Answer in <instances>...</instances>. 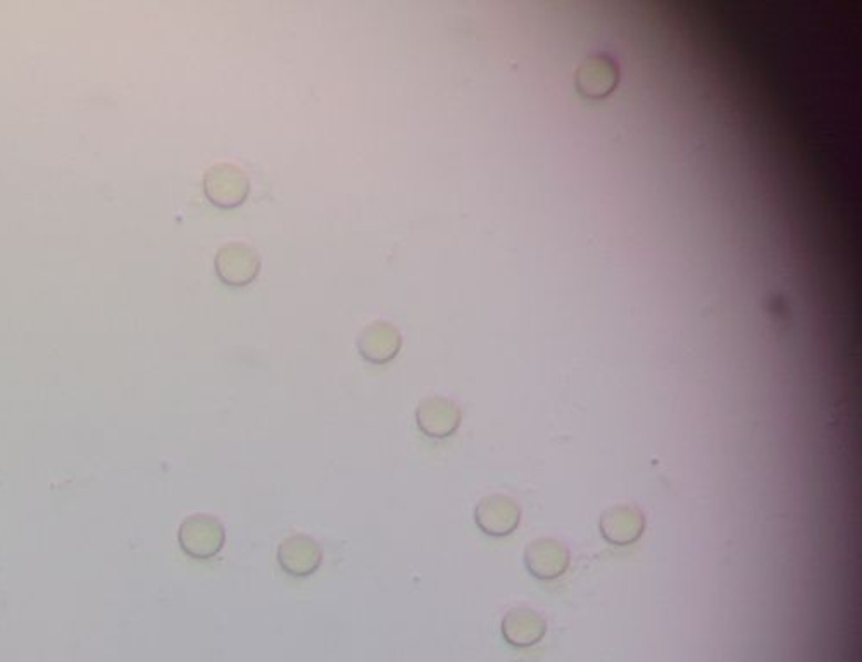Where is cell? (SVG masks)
Returning a JSON list of instances; mask_svg holds the SVG:
<instances>
[{
  "label": "cell",
  "instance_id": "cell-11",
  "mask_svg": "<svg viewBox=\"0 0 862 662\" xmlns=\"http://www.w3.org/2000/svg\"><path fill=\"white\" fill-rule=\"evenodd\" d=\"M504 636L516 648L534 645L546 633V621L531 609L519 608L507 612L503 623Z\"/></svg>",
  "mask_w": 862,
  "mask_h": 662
},
{
  "label": "cell",
  "instance_id": "cell-2",
  "mask_svg": "<svg viewBox=\"0 0 862 662\" xmlns=\"http://www.w3.org/2000/svg\"><path fill=\"white\" fill-rule=\"evenodd\" d=\"M204 191L213 204L230 210L247 198L251 180L244 167L232 161H220L205 170Z\"/></svg>",
  "mask_w": 862,
  "mask_h": 662
},
{
  "label": "cell",
  "instance_id": "cell-9",
  "mask_svg": "<svg viewBox=\"0 0 862 662\" xmlns=\"http://www.w3.org/2000/svg\"><path fill=\"white\" fill-rule=\"evenodd\" d=\"M643 524L646 519L637 508L616 506L608 512H604L600 519V531L608 542L615 546H628L637 542L638 537L642 534Z\"/></svg>",
  "mask_w": 862,
  "mask_h": 662
},
{
  "label": "cell",
  "instance_id": "cell-1",
  "mask_svg": "<svg viewBox=\"0 0 862 662\" xmlns=\"http://www.w3.org/2000/svg\"><path fill=\"white\" fill-rule=\"evenodd\" d=\"M225 540L223 523L210 515L189 516L179 530L183 552L199 561L216 558L225 547Z\"/></svg>",
  "mask_w": 862,
  "mask_h": 662
},
{
  "label": "cell",
  "instance_id": "cell-6",
  "mask_svg": "<svg viewBox=\"0 0 862 662\" xmlns=\"http://www.w3.org/2000/svg\"><path fill=\"white\" fill-rule=\"evenodd\" d=\"M322 561V547L307 534H294L280 543L278 562L288 577H311L320 570Z\"/></svg>",
  "mask_w": 862,
  "mask_h": 662
},
{
  "label": "cell",
  "instance_id": "cell-8",
  "mask_svg": "<svg viewBox=\"0 0 862 662\" xmlns=\"http://www.w3.org/2000/svg\"><path fill=\"white\" fill-rule=\"evenodd\" d=\"M525 562L530 573L538 580H556L568 570V547L559 540H535L526 549Z\"/></svg>",
  "mask_w": 862,
  "mask_h": 662
},
{
  "label": "cell",
  "instance_id": "cell-7",
  "mask_svg": "<svg viewBox=\"0 0 862 662\" xmlns=\"http://www.w3.org/2000/svg\"><path fill=\"white\" fill-rule=\"evenodd\" d=\"M476 524L490 537H506L518 528L521 511L518 503L506 496H488L476 506Z\"/></svg>",
  "mask_w": 862,
  "mask_h": 662
},
{
  "label": "cell",
  "instance_id": "cell-10",
  "mask_svg": "<svg viewBox=\"0 0 862 662\" xmlns=\"http://www.w3.org/2000/svg\"><path fill=\"white\" fill-rule=\"evenodd\" d=\"M577 83L587 95L602 98L618 83V67L606 54L588 55L577 71Z\"/></svg>",
  "mask_w": 862,
  "mask_h": 662
},
{
  "label": "cell",
  "instance_id": "cell-5",
  "mask_svg": "<svg viewBox=\"0 0 862 662\" xmlns=\"http://www.w3.org/2000/svg\"><path fill=\"white\" fill-rule=\"evenodd\" d=\"M419 430L434 440L453 437L460 425V409L447 397H426L416 409Z\"/></svg>",
  "mask_w": 862,
  "mask_h": 662
},
{
  "label": "cell",
  "instance_id": "cell-3",
  "mask_svg": "<svg viewBox=\"0 0 862 662\" xmlns=\"http://www.w3.org/2000/svg\"><path fill=\"white\" fill-rule=\"evenodd\" d=\"M214 266L220 278L229 285H247L260 273V252L247 242L230 241L217 248Z\"/></svg>",
  "mask_w": 862,
  "mask_h": 662
},
{
  "label": "cell",
  "instance_id": "cell-4",
  "mask_svg": "<svg viewBox=\"0 0 862 662\" xmlns=\"http://www.w3.org/2000/svg\"><path fill=\"white\" fill-rule=\"evenodd\" d=\"M400 347H403V334L387 319L368 323L357 337V349L361 356L375 365H385L394 359Z\"/></svg>",
  "mask_w": 862,
  "mask_h": 662
}]
</instances>
